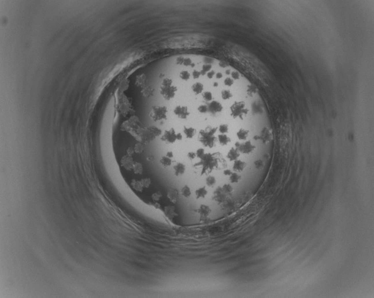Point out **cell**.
Returning a JSON list of instances; mask_svg holds the SVG:
<instances>
[{
  "mask_svg": "<svg viewBox=\"0 0 374 298\" xmlns=\"http://www.w3.org/2000/svg\"><path fill=\"white\" fill-rule=\"evenodd\" d=\"M188 158H189V159H191V160L194 159L197 157L196 153H194V152H189V153H188Z\"/></svg>",
  "mask_w": 374,
  "mask_h": 298,
  "instance_id": "33",
  "label": "cell"
},
{
  "mask_svg": "<svg viewBox=\"0 0 374 298\" xmlns=\"http://www.w3.org/2000/svg\"><path fill=\"white\" fill-rule=\"evenodd\" d=\"M226 199H227V195L223 192L222 187H218L217 188L214 193H213V200L217 203L218 204H223L226 201Z\"/></svg>",
  "mask_w": 374,
  "mask_h": 298,
  "instance_id": "7",
  "label": "cell"
},
{
  "mask_svg": "<svg viewBox=\"0 0 374 298\" xmlns=\"http://www.w3.org/2000/svg\"><path fill=\"white\" fill-rule=\"evenodd\" d=\"M133 169H134V171L136 173H142V172L143 170L142 165L139 163H134L133 165Z\"/></svg>",
  "mask_w": 374,
  "mask_h": 298,
  "instance_id": "26",
  "label": "cell"
},
{
  "mask_svg": "<svg viewBox=\"0 0 374 298\" xmlns=\"http://www.w3.org/2000/svg\"><path fill=\"white\" fill-rule=\"evenodd\" d=\"M166 156L167 157H168L171 158V159H172V158L174 157V153H173V152H171V151L168 152L166 153Z\"/></svg>",
  "mask_w": 374,
  "mask_h": 298,
  "instance_id": "35",
  "label": "cell"
},
{
  "mask_svg": "<svg viewBox=\"0 0 374 298\" xmlns=\"http://www.w3.org/2000/svg\"><path fill=\"white\" fill-rule=\"evenodd\" d=\"M191 190L190 188L187 185H185L184 187L182 188L181 190V195L186 198H188L191 196Z\"/></svg>",
  "mask_w": 374,
  "mask_h": 298,
  "instance_id": "20",
  "label": "cell"
},
{
  "mask_svg": "<svg viewBox=\"0 0 374 298\" xmlns=\"http://www.w3.org/2000/svg\"><path fill=\"white\" fill-rule=\"evenodd\" d=\"M183 137L180 133L176 134L174 129L165 131L161 137V140L166 144H173L176 140H182Z\"/></svg>",
  "mask_w": 374,
  "mask_h": 298,
  "instance_id": "4",
  "label": "cell"
},
{
  "mask_svg": "<svg viewBox=\"0 0 374 298\" xmlns=\"http://www.w3.org/2000/svg\"><path fill=\"white\" fill-rule=\"evenodd\" d=\"M174 113L176 116L182 119L186 118L189 115V112L187 108L183 106L177 107L174 110Z\"/></svg>",
  "mask_w": 374,
  "mask_h": 298,
  "instance_id": "11",
  "label": "cell"
},
{
  "mask_svg": "<svg viewBox=\"0 0 374 298\" xmlns=\"http://www.w3.org/2000/svg\"><path fill=\"white\" fill-rule=\"evenodd\" d=\"M207 193H208V191L205 186L199 188L195 192V195L197 199L204 198L207 196Z\"/></svg>",
  "mask_w": 374,
  "mask_h": 298,
  "instance_id": "16",
  "label": "cell"
},
{
  "mask_svg": "<svg viewBox=\"0 0 374 298\" xmlns=\"http://www.w3.org/2000/svg\"><path fill=\"white\" fill-rule=\"evenodd\" d=\"M255 167L257 169H262L263 167V163L262 160H257L255 162Z\"/></svg>",
  "mask_w": 374,
  "mask_h": 298,
  "instance_id": "29",
  "label": "cell"
},
{
  "mask_svg": "<svg viewBox=\"0 0 374 298\" xmlns=\"http://www.w3.org/2000/svg\"><path fill=\"white\" fill-rule=\"evenodd\" d=\"M186 167L185 165L182 163H177L174 166V174L176 176H179L183 175L185 172Z\"/></svg>",
  "mask_w": 374,
  "mask_h": 298,
  "instance_id": "13",
  "label": "cell"
},
{
  "mask_svg": "<svg viewBox=\"0 0 374 298\" xmlns=\"http://www.w3.org/2000/svg\"><path fill=\"white\" fill-rule=\"evenodd\" d=\"M206 183L209 187H213L216 183V179L213 176H209L206 179Z\"/></svg>",
  "mask_w": 374,
  "mask_h": 298,
  "instance_id": "23",
  "label": "cell"
},
{
  "mask_svg": "<svg viewBox=\"0 0 374 298\" xmlns=\"http://www.w3.org/2000/svg\"><path fill=\"white\" fill-rule=\"evenodd\" d=\"M133 148H134V150H135V153H138V154H140L144 150V148H145V147H144V144H143V143H137L135 146V147Z\"/></svg>",
  "mask_w": 374,
  "mask_h": 298,
  "instance_id": "24",
  "label": "cell"
},
{
  "mask_svg": "<svg viewBox=\"0 0 374 298\" xmlns=\"http://www.w3.org/2000/svg\"><path fill=\"white\" fill-rule=\"evenodd\" d=\"M204 96H205V98H206V99H208V100H209V99H210V98L211 97V94L210 93H206V94H205Z\"/></svg>",
  "mask_w": 374,
  "mask_h": 298,
  "instance_id": "37",
  "label": "cell"
},
{
  "mask_svg": "<svg viewBox=\"0 0 374 298\" xmlns=\"http://www.w3.org/2000/svg\"><path fill=\"white\" fill-rule=\"evenodd\" d=\"M222 189L223 191V192L227 196V195H230L233 193V188L232 187V186L230 185V184L226 183L224 184L222 187Z\"/></svg>",
  "mask_w": 374,
  "mask_h": 298,
  "instance_id": "18",
  "label": "cell"
},
{
  "mask_svg": "<svg viewBox=\"0 0 374 298\" xmlns=\"http://www.w3.org/2000/svg\"><path fill=\"white\" fill-rule=\"evenodd\" d=\"M246 164L244 161L240 160H236L234 161L233 166V170L235 171V172L237 173H240L242 172L246 167Z\"/></svg>",
  "mask_w": 374,
  "mask_h": 298,
  "instance_id": "12",
  "label": "cell"
},
{
  "mask_svg": "<svg viewBox=\"0 0 374 298\" xmlns=\"http://www.w3.org/2000/svg\"><path fill=\"white\" fill-rule=\"evenodd\" d=\"M167 197L172 203L176 204L178 201L179 193L178 190L175 188H170L167 192Z\"/></svg>",
  "mask_w": 374,
  "mask_h": 298,
  "instance_id": "10",
  "label": "cell"
},
{
  "mask_svg": "<svg viewBox=\"0 0 374 298\" xmlns=\"http://www.w3.org/2000/svg\"><path fill=\"white\" fill-rule=\"evenodd\" d=\"M161 195L160 193L156 192V193H155L152 195V198H153V200L154 201H158L159 200V198H161Z\"/></svg>",
  "mask_w": 374,
  "mask_h": 298,
  "instance_id": "32",
  "label": "cell"
},
{
  "mask_svg": "<svg viewBox=\"0 0 374 298\" xmlns=\"http://www.w3.org/2000/svg\"><path fill=\"white\" fill-rule=\"evenodd\" d=\"M241 179H242V176H241L240 175H239V173L237 172H233L232 175L229 176V181L232 183H239L241 180Z\"/></svg>",
  "mask_w": 374,
  "mask_h": 298,
  "instance_id": "17",
  "label": "cell"
},
{
  "mask_svg": "<svg viewBox=\"0 0 374 298\" xmlns=\"http://www.w3.org/2000/svg\"><path fill=\"white\" fill-rule=\"evenodd\" d=\"M184 131L188 139H192L196 134V130L192 128H185Z\"/></svg>",
  "mask_w": 374,
  "mask_h": 298,
  "instance_id": "21",
  "label": "cell"
},
{
  "mask_svg": "<svg viewBox=\"0 0 374 298\" xmlns=\"http://www.w3.org/2000/svg\"><path fill=\"white\" fill-rule=\"evenodd\" d=\"M230 92H227V91H225V92L223 93V96L224 98H229V97H230Z\"/></svg>",
  "mask_w": 374,
  "mask_h": 298,
  "instance_id": "36",
  "label": "cell"
},
{
  "mask_svg": "<svg viewBox=\"0 0 374 298\" xmlns=\"http://www.w3.org/2000/svg\"><path fill=\"white\" fill-rule=\"evenodd\" d=\"M153 156L152 155H149V156L148 157V160L149 161H151V160H153Z\"/></svg>",
  "mask_w": 374,
  "mask_h": 298,
  "instance_id": "38",
  "label": "cell"
},
{
  "mask_svg": "<svg viewBox=\"0 0 374 298\" xmlns=\"http://www.w3.org/2000/svg\"><path fill=\"white\" fill-rule=\"evenodd\" d=\"M211 209L209 206L204 204L201 205L195 210V212L199 215L200 219L201 221L206 220L211 214Z\"/></svg>",
  "mask_w": 374,
  "mask_h": 298,
  "instance_id": "6",
  "label": "cell"
},
{
  "mask_svg": "<svg viewBox=\"0 0 374 298\" xmlns=\"http://www.w3.org/2000/svg\"><path fill=\"white\" fill-rule=\"evenodd\" d=\"M220 132L223 133H227V132L228 131V127H227V126H226V125H223V126H221V127H220Z\"/></svg>",
  "mask_w": 374,
  "mask_h": 298,
  "instance_id": "34",
  "label": "cell"
},
{
  "mask_svg": "<svg viewBox=\"0 0 374 298\" xmlns=\"http://www.w3.org/2000/svg\"><path fill=\"white\" fill-rule=\"evenodd\" d=\"M167 109L165 107H154L150 112V116L155 121H159L166 118Z\"/></svg>",
  "mask_w": 374,
  "mask_h": 298,
  "instance_id": "5",
  "label": "cell"
},
{
  "mask_svg": "<svg viewBox=\"0 0 374 298\" xmlns=\"http://www.w3.org/2000/svg\"><path fill=\"white\" fill-rule=\"evenodd\" d=\"M213 128L202 131L199 135L200 142L206 147H213L215 145L216 139L214 135V131Z\"/></svg>",
  "mask_w": 374,
  "mask_h": 298,
  "instance_id": "2",
  "label": "cell"
},
{
  "mask_svg": "<svg viewBox=\"0 0 374 298\" xmlns=\"http://www.w3.org/2000/svg\"><path fill=\"white\" fill-rule=\"evenodd\" d=\"M237 135L240 140H245L248 135V132L245 130H240Z\"/></svg>",
  "mask_w": 374,
  "mask_h": 298,
  "instance_id": "25",
  "label": "cell"
},
{
  "mask_svg": "<svg viewBox=\"0 0 374 298\" xmlns=\"http://www.w3.org/2000/svg\"><path fill=\"white\" fill-rule=\"evenodd\" d=\"M261 139L264 143H267L271 140V134L268 130H264L261 135Z\"/></svg>",
  "mask_w": 374,
  "mask_h": 298,
  "instance_id": "22",
  "label": "cell"
},
{
  "mask_svg": "<svg viewBox=\"0 0 374 298\" xmlns=\"http://www.w3.org/2000/svg\"><path fill=\"white\" fill-rule=\"evenodd\" d=\"M140 182L142 183V186H144V187L145 188H148L150 184V180L149 178H145L144 179H142Z\"/></svg>",
  "mask_w": 374,
  "mask_h": 298,
  "instance_id": "28",
  "label": "cell"
},
{
  "mask_svg": "<svg viewBox=\"0 0 374 298\" xmlns=\"http://www.w3.org/2000/svg\"><path fill=\"white\" fill-rule=\"evenodd\" d=\"M232 173H233V172H232V171L230 169H225L224 170V171H223V174H224V175L225 176H228V177L232 175Z\"/></svg>",
  "mask_w": 374,
  "mask_h": 298,
  "instance_id": "31",
  "label": "cell"
},
{
  "mask_svg": "<svg viewBox=\"0 0 374 298\" xmlns=\"http://www.w3.org/2000/svg\"><path fill=\"white\" fill-rule=\"evenodd\" d=\"M196 154H197V157H203V156H204V155L205 154L204 150H203L202 148H200V149H198V150H197V153H196Z\"/></svg>",
  "mask_w": 374,
  "mask_h": 298,
  "instance_id": "30",
  "label": "cell"
},
{
  "mask_svg": "<svg viewBox=\"0 0 374 298\" xmlns=\"http://www.w3.org/2000/svg\"><path fill=\"white\" fill-rule=\"evenodd\" d=\"M239 157V150L237 148H232L230 150L228 151L227 157L228 159L230 161H235Z\"/></svg>",
  "mask_w": 374,
  "mask_h": 298,
  "instance_id": "14",
  "label": "cell"
},
{
  "mask_svg": "<svg viewBox=\"0 0 374 298\" xmlns=\"http://www.w3.org/2000/svg\"><path fill=\"white\" fill-rule=\"evenodd\" d=\"M143 94L144 96L149 97L152 94V89L149 87H146V88H144V89L143 90Z\"/></svg>",
  "mask_w": 374,
  "mask_h": 298,
  "instance_id": "27",
  "label": "cell"
},
{
  "mask_svg": "<svg viewBox=\"0 0 374 298\" xmlns=\"http://www.w3.org/2000/svg\"><path fill=\"white\" fill-rule=\"evenodd\" d=\"M218 140L220 145L222 146H226L230 141V138H229L227 135H225V134L220 135L218 137Z\"/></svg>",
  "mask_w": 374,
  "mask_h": 298,
  "instance_id": "19",
  "label": "cell"
},
{
  "mask_svg": "<svg viewBox=\"0 0 374 298\" xmlns=\"http://www.w3.org/2000/svg\"><path fill=\"white\" fill-rule=\"evenodd\" d=\"M209 43L207 37L197 36H187L181 37L178 39L170 41L168 44L169 47L172 48L189 47H202L206 46Z\"/></svg>",
  "mask_w": 374,
  "mask_h": 298,
  "instance_id": "1",
  "label": "cell"
},
{
  "mask_svg": "<svg viewBox=\"0 0 374 298\" xmlns=\"http://www.w3.org/2000/svg\"><path fill=\"white\" fill-rule=\"evenodd\" d=\"M236 147L237 148V149L239 152L245 154L252 152L255 148V147L253 146L250 142H246L245 143L240 144L238 146L236 145Z\"/></svg>",
  "mask_w": 374,
  "mask_h": 298,
  "instance_id": "9",
  "label": "cell"
},
{
  "mask_svg": "<svg viewBox=\"0 0 374 298\" xmlns=\"http://www.w3.org/2000/svg\"><path fill=\"white\" fill-rule=\"evenodd\" d=\"M159 162L163 168H168L171 166L172 164V159L167 157L166 156H164L160 159Z\"/></svg>",
  "mask_w": 374,
  "mask_h": 298,
  "instance_id": "15",
  "label": "cell"
},
{
  "mask_svg": "<svg viewBox=\"0 0 374 298\" xmlns=\"http://www.w3.org/2000/svg\"><path fill=\"white\" fill-rule=\"evenodd\" d=\"M176 90L175 87L172 86L171 81L169 79H166L162 83L161 92L165 99H170L174 96Z\"/></svg>",
  "mask_w": 374,
  "mask_h": 298,
  "instance_id": "3",
  "label": "cell"
},
{
  "mask_svg": "<svg viewBox=\"0 0 374 298\" xmlns=\"http://www.w3.org/2000/svg\"><path fill=\"white\" fill-rule=\"evenodd\" d=\"M245 105L242 103H236L232 107V115L235 117L242 116L245 113Z\"/></svg>",
  "mask_w": 374,
  "mask_h": 298,
  "instance_id": "8",
  "label": "cell"
}]
</instances>
